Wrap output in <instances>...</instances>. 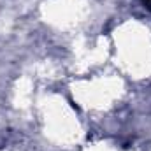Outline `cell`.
<instances>
[{
    "label": "cell",
    "mask_w": 151,
    "mask_h": 151,
    "mask_svg": "<svg viewBox=\"0 0 151 151\" xmlns=\"http://www.w3.org/2000/svg\"><path fill=\"white\" fill-rule=\"evenodd\" d=\"M142 4H144V5H146V7L151 11V0H142Z\"/></svg>",
    "instance_id": "1"
}]
</instances>
